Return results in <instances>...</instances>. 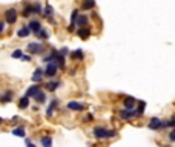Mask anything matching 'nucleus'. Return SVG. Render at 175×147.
<instances>
[{"instance_id": "obj_35", "label": "nucleus", "mask_w": 175, "mask_h": 147, "mask_svg": "<svg viewBox=\"0 0 175 147\" xmlns=\"http://www.w3.org/2000/svg\"><path fill=\"white\" fill-rule=\"evenodd\" d=\"M28 147H35V145H34L32 142H29V141H28Z\"/></svg>"}, {"instance_id": "obj_7", "label": "nucleus", "mask_w": 175, "mask_h": 147, "mask_svg": "<svg viewBox=\"0 0 175 147\" xmlns=\"http://www.w3.org/2000/svg\"><path fill=\"white\" fill-rule=\"evenodd\" d=\"M28 28H29V31H32V32H39V31L42 29V24H40V21L32 20V21L28 24Z\"/></svg>"}, {"instance_id": "obj_5", "label": "nucleus", "mask_w": 175, "mask_h": 147, "mask_svg": "<svg viewBox=\"0 0 175 147\" xmlns=\"http://www.w3.org/2000/svg\"><path fill=\"white\" fill-rule=\"evenodd\" d=\"M68 109H69V110H76V112H79V110H83V109H85V104L77 103V101H69V103H68Z\"/></svg>"}, {"instance_id": "obj_20", "label": "nucleus", "mask_w": 175, "mask_h": 147, "mask_svg": "<svg viewBox=\"0 0 175 147\" xmlns=\"http://www.w3.org/2000/svg\"><path fill=\"white\" fill-rule=\"evenodd\" d=\"M32 12H34V9H32V5H28L26 8L23 9V12H22V14H23V17H29V14H32Z\"/></svg>"}, {"instance_id": "obj_6", "label": "nucleus", "mask_w": 175, "mask_h": 147, "mask_svg": "<svg viewBox=\"0 0 175 147\" xmlns=\"http://www.w3.org/2000/svg\"><path fill=\"white\" fill-rule=\"evenodd\" d=\"M120 116L123 119H131L135 116V112H132V109H124V110H120Z\"/></svg>"}, {"instance_id": "obj_23", "label": "nucleus", "mask_w": 175, "mask_h": 147, "mask_svg": "<svg viewBox=\"0 0 175 147\" xmlns=\"http://www.w3.org/2000/svg\"><path fill=\"white\" fill-rule=\"evenodd\" d=\"M71 55H72V58H83V52H82V49H77V51H76V52H72Z\"/></svg>"}, {"instance_id": "obj_13", "label": "nucleus", "mask_w": 175, "mask_h": 147, "mask_svg": "<svg viewBox=\"0 0 175 147\" xmlns=\"http://www.w3.org/2000/svg\"><path fill=\"white\" fill-rule=\"evenodd\" d=\"M34 98H35L37 103H45V101H46V95H45V92H42V90H39V92L34 95Z\"/></svg>"}, {"instance_id": "obj_8", "label": "nucleus", "mask_w": 175, "mask_h": 147, "mask_svg": "<svg viewBox=\"0 0 175 147\" xmlns=\"http://www.w3.org/2000/svg\"><path fill=\"white\" fill-rule=\"evenodd\" d=\"M123 103H124V107H126V109H134V106H135V98H134V96H126Z\"/></svg>"}, {"instance_id": "obj_30", "label": "nucleus", "mask_w": 175, "mask_h": 147, "mask_svg": "<svg viewBox=\"0 0 175 147\" xmlns=\"http://www.w3.org/2000/svg\"><path fill=\"white\" fill-rule=\"evenodd\" d=\"M60 54H62V55H66V54H69V49H68V47H63L62 51H60Z\"/></svg>"}, {"instance_id": "obj_29", "label": "nucleus", "mask_w": 175, "mask_h": 147, "mask_svg": "<svg viewBox=\"0 0 175 147\" xmlns=\"http://www.w3.org/2000/svg\"><path fill=\"white\" fill-rule=\"evenodd\" d=\"M45 15H48V17H49V15H52V8L49 6V5H48L46 9H45Z\"/></svg>"}, {"instance_id": "obj_16", "label": "nucleus", "mask_w": 175, "mask_h": 147, "mask_svg": "<svg viewBox=\"0 0 175 147\" xmlns=\"http://www.w3.org/2000/svg\"><path fill=\"white\" fill-rule=\"evenodd\" d=\"M42 144H43V147H52V138L51 136L42 138Z\"/></svg>"}, {"instance_id": "obj_34", "label": "nucleus", "mask_w": 175, "mask_h": 147, "mask_svg": "<svg viewBox=\"0 0 175 147\" xmlns=\"http://www.w3.org/2000/svg\"><path fill=\"white\" fill-rule=\"evenodd\" d=\"M3 28H5V24H3L2 21H0V32H2V31H3Z\"/></svg>"}, {"instance_id": "obj_31", "label": "nucleus", "mask_w": 175, "mask_h": 147, "mask_svg": "<svg viewBox=\"0 0 175 147\" xmlns=\"http://www.w3.org/2000/svg\"><path fill=\"white\" fill-rule=\"evenodd\" d=\"M169 139H170V141H175V130H172V132H170V135H169Z\"/></svg>"}, {"instance_id": "obj_27", "label": "nucleus", "mask_w": 175, "mask_h": 147, "mask_svg": "<svg viewBox=\"0 0 175 147\" xmlns=\"http://www.w3.org/2000/svg\"><path fill=\"white\" fill-rule=\"evenodd\" d=\"M77 17H79V11H74V12H72V18H71V24H76Z\"/></svg>"}, {"instance_id": "obj_36", "label": "nucleus", "mask_w": 175, "mask_h": 147, "mask_svg": "<svg viewBox=\"0 0 175 147\" xmlns=\"http://www.w3.org/2000/svg\"><path fill=\"white\" fill-rule=\"evenodd\" d=\"M2 122H3V119H2V118H0V124H2Z\"/></svg>"}, {"instance_id": "obj_4", "label": "nucleus", "mask_w": 175, "mask_h": 147, "mask_svg": "<svg viewBox=\"0 0 175 147\" xmlns=\"http://www.w3.org/2000/svg\"><path fill=\"white\" fill-rule=\"evenodd\" d=\"M28 51L31 54H42L43 52V46L40 43H29L28 44Z\"/></svg>"}, {"instance_id": "obj_3", "label": "nucleus", "mask_w": 175, "mask_h": 147, "mask_svg": "<svg viewBox=\"0 0 175 147\" xmlns=\"http://www.w3.org/2000/svg\"><path fill=\"white\" fill-rule=\"evenodd\" d=\"M5 18H6V21H8L9 24L15 23V20H17V11H15L14 8L6 9V12H5Z\"/></svg>"}, {"instance_id": "obj_19", "label": "nucleus", "mask_w": 175, "mask_h": 147, "mask_svg": "<svg viewBox=\"0 0 175 147\" xmlns=\"http://www.w3.org/2000/svg\"><path fill=\"white\" fill-rule=\"evenodd\" d=\"M12 135L20 136V138H25V130H23V127H17V129H14V130H12Z\"/></svg>"}, {"instance_id": "obj_2", "label": "nucleus", "mask_w": 175, "mask_h": 147, "mask_svg": "<svg viewBox=\"0 0 175 147\" xmlns=\"http://www.w3.org/2000/svg\"><path fill=\"white\" fill-rule=\"evenodd\" d=\"M57 69H59V66H57L56 61H48V66H46L45 74H46L48 77H54L56 74H57Z\"/></svg>"}, {"instance_id": "obj_14", "label": "nucleus", "mask_w": 175, "mask_h": 147, "mask_svg": "<svg viewBox=\"0 0 175 147\" xmlns=\"http://www.w3.org/2000/svg\"><path fill=\"white\" fill-rule=\"evenodd\" d=\"M29 28H20L19 31H17V35L20 37V38H25V37H28L29 35Z\"/></svg>"}, {"instance_id": "obj_32", "label": "nucleus", "mask_w": 175, "mask_h": 147, "mask_svg": "<svg viewBox=\"0 0 175 147\" xmlns=\"http://www.w3.org/2000/svg\"><path fill=\"white\" fill-rule=\"evenodd\" d=\"M169 122H170V126H175V115L170 118V121H169Z\"/></svg>"}, {"instance_id": "obj_24", "label": "nucleus", "mask_w": 175, "mask_h": 147, "mask_svg": "<svg viewBox=\"0 0 175 147\" xmlns=\"http://www.w3.org/2000/svg\"><path fill=\"white\" fill-rule=\"evenodd\" d=\"M56 106H57V101L54 100V101L51 103V106L48 107V116H51V115H52V110H54V107H56Z\"/></svg>"}, {"instance_id": "obj_26", "label": "nucleus", "mask_w": 175, "mask_h": 147, "mask_svg": "<svg viewBox=\"0 0 175 147\" xmlns=\"http://www.w3.org/2000/svg\"><path fill=\"white\" fill-rule=\"evenodd\" d=\"M11 95H12V93H11V92H8L6 95H3L2 98H0V100H2L3 103H8V101H11Z\"/></svg>"}, {"instance_id": "obj_18", "label": "nucleus", "mask_w": 175, "mask_h": 147, "mask_svg": "<svg viewBox=\"0 0 175 147\" xmlns=\"http://www.w3.org/2000/svg\"><path fill=\"white\" fill-rule=\"evenodd\" d=\"M37 92H39V86H31V87L26 90V96H34Z\"/></svg>"}, {"instance_id": "obj_17", "label": "nucleus", "mask_w": 175, "mask_h": 147, "mask_svg": "<svg viewBox=\"0 0 175 147\" xmlns=\"http://www.w3.org/2000/svg\"><path fill=\"white\" fill-rule=\"evenodd\" d=\"M95 6V0H85L83 2V8L85 9H92Z\"/></svg>"}, {"instance_id": "obj_11", "label": "nucleus", "mask_w": 175, "mask_h": 147, "mask_svg": "<svg viewBox=\"0 0 175 147\" xmlns=\"http://www.w3.org/2000/svg\"><path fill=\"white\" fill-rule=\"evenodd\" d=\"M79 35H80L83 40H86V38L91 35V31H89V28H86V26H85V28H79Z\"/></svg>"}, {"instance_id": "obj_25", "label": "nucleus", "mask_w": 175, "mask_h": 147, "mask_svg": "<svg viewBox=\"0 0 175 147\" xmlns=\"http://www.w3.org/2000/svg\"><path fill=\"white\" fill-rule=\"evenodd\" d=\"M37 34H39V38H42V40H46V38H48V32H46L45 29H40Z\"/></svg>"}, {"instance_id": "obj_10", "label": "nucleus", "mask_w": 175, "mask_h": 147, "mask_svg": "<svg viewBox=\"0 0 175 147\" xmlns=\"http://www.w3.org/2000/svg\"><path fill=\"white\" fill-rule=\"evenodd\" d=\"M161 127V121L158 118H152L151 122H149V129H152V130H157Z\"/></svg>"}, {"instance_id": "obj_33", "label": "nucleus", "mask_w": 175, "mask_h": 147, "mask_svg": "<svg viewBox=\"0 0 175 147\" xmlns=\"http://www.w3.org/2000/svg\"><path fill=\"white\" fill-rule=\"evenodd\" d=\"M22 58H23V60H25V61H28V60H29V58H31V57H29V55H22Z\"/></svg>"}, {"instance_id": "obj_12", "label": "nucleus", "mask_w": 175, "mask_h": 147, "mask_svg": "<svg viewBox=\"0 0 175 147\" xmlns=\"http://www.w3.org/2000/svg\"><path fill=\"white\" fill-rule=\"evenodd\" d=\"M19 106H20V109H26L28 106H29V96H22L20 98V103H19Z\"/></svg>"}, {"instance_id": "obj_21", "label": "nucleus", "mask_w": 175, "mask_h": 147, "mask_svg": "<svg viewBox=\"0 0 175 147\" xmlns=\"http://www.w3.org/2000/svg\"><path fill=\"white\" fill-rule=\"evenodd\" d=\"M57 87H59V83H57V81H51V83L46 84V89H48V90H56Z\"/></svg>"}, {"instance_id": "obj_15", "label": "nucleus", "mask_w": 175, "mask_h": 147, "mask_svg": "<svg viewBox=\"0 0 175 147\" xmlns=\"http://www.w3.org/2000/svg\"><path fill=\"white\" fill-rule=\"evenodd\" d=\"M42 77H43V69H35V72H34V75H32V81H40L42 80Z\"/></svg>"}, {"instance_id": "obj_28", "label": "nucleus", "mask_w": 175, "mask_h": 147, "mask_svg": "<svg viewBox=\"0 0 175 147\" xmlns=\"http://www.w3.org/2000/svg\"><path fill=\"white\" fill-rule=\"evenodd\" d=\"M22 51H20V49H17V51H14L12 52V58H22Z\"/></svg>"}, {"instance_id": "obj_22", "label": "nucleus", "mask_w": 175, "mask_h": 147, "mask_svg": "<svg viewBox=\"0 0 175 147\" xmlns=\"http://www.w3.org/2000/svg\"><path fill=\"white\" fill-rule=\"evenodd\" d=\"M144 107H146V104H144V103H140V104H138V109H137V112H135V115H143V113H144Z\"/></svg>"}, {"instance_id": "obj_1", "label": "nucleus", "mask_w": 175, "mask_h": 147, "mask_svg": "<svg viewBox=\"0 0 175 147\" xmlns=\"http://www.w3.org/2000/svg\"><path fill=\"white\" fill-rule=\"evenodd\" d=\"M94 136L95 138H112L115 136L114 130H106L105 127H95L94 129Z\"/></svg>"}, {"instance_id": "obj_9", "label": "nucleus", "mask_w": 175, "mask_h": 147, "mask_svg": "<svg viewBox=\"0 0 175 147\" xmlns=\"http://www.w3.org/2000/svg\"><path fill=\"white\" fill-rule=\"evenodd\" d=\"M76 24L79 28H85L86 24H88V17L86 15H79L77 20H76Z\"/></svg>"}]
</instances>
